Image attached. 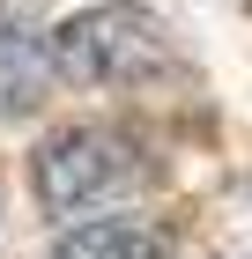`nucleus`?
<instances>
[{"mask_svg":"<svg viewBox=\"0 0 252 259\" xmlns=\"http://www.w3.org/2000/svg\"><path fill=\"white\" fill-rule=\"evenodd\" d=\"M52 37H30V22L15 8H0V119H22L45 104V81H52Z\"/></svg>","mask_w":252,"mask_h":259,"instance_id":"7ed1b4c3","label":"nucleus"},{"mask_svg":"<svg viewBox=\"0 0 252 259\" xmlns=\"http://www.w3.org/2000/svg\"><path fill=\"white\" fill-rule=\"evenodd\" d=\"M52 67L67 81H149L171 67V37L134 0H97L52 30Z\"/></svg>","mask_w":252,"mask_h":259,"instance_id":"f257e3e1","label":"nucleus"},{"mask_svg":"<svg viewBox=\"0 0 252 259\" xmlns=\"http://www.w3.org/2000/svg\"><path fill=\"white\" fill-rule=\"evenodd\" d=\"M163 252H171L163 222H149V215H97V222H75L45 259H163Z\"/></svg>","mask_w":252,"mask_h":259,"instance_id":"20e7f679","label":"nucleus"},{"mask_svg":"<svg viewBox=\"0 0 252 259\" xmlns=\"http://www.w3.org/2000/svg\"><path fill=\"white\" fill-rule=\"evenodd\" d=\"M141 178V148L112 126H67L30 156V185H38L45 215H82V207H104L126 185Z\"/></svg>","mask_w":252,"mask_h":259,"instance_id":"f03ea898","label":"nucleus"}]
</instances>
